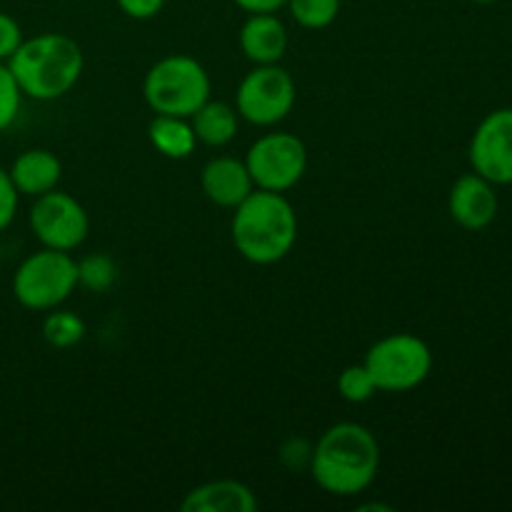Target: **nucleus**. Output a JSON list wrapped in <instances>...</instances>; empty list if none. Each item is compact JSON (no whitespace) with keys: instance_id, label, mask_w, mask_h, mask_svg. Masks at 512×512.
Here are the masks:
<instances>
[{"instance_id":"f257e3e1","label":"nucleus","mask_w":512,"mask_h":512,"mask_svg":"<svg viewBox=\"0 0 512 512\" xmlns=\"http://www.w3.org/2000/svg\"><path fill=\"white\" fill-rule=\"evenodd\" d=\"M380 470V445L373 430L360 423H338L313 445L310 475L325 493L353 498L373 485Z\"/></svg>"},{"instance_id":"f03ea898","label":"nucleus","mask_w":512,"mask_h":512,"mask_svg":"<svg viewBox=\"0 0 512 512\" xmlns=\"http://www.w3.org/2000/svg\"><path fill=\"white\" fill-rule=\"evenodd\" d=\"M233 245L248 263L275 265L288 258L298 240V213L285 193L255 188L230 223Z\"/></svg>"},{"instance_id":"7ed1b4c3","label":"nucleus","mask_w":512,"mask_h":512,"mask_svg":"<svg viewBox=\"0 0 512 512\" xmlns=\"http://www.w3.org/2000/svg\"><path fill=\"white\" fill-rule=\"evenodd\" d=\"M8 68L13 70L25 98L48 103L63 98L78 85L85 58L70 35L40 33L20 43L10 55Z\"/></svg>"},{"instance_id":"20e7f679","label":"nucleus","mask_w":512,"mask_h":512,"mask_svg":"<svg viewBox=\"0 0 512 512\" xmlns=\"http://www.w3.org/2000/svg\"><path fill=\"white\" fill-rule=\"evenodd\" d=\"M210 75L190 55H165L145 73L143 98L155 115L190 118L210 98Z\"/></svg>"},{"instance_id":"39448f33","label":"nucleus","mask_w":512,"mask_h":512,"mask_svg":"<svg viewBox=\"0 0 512 512\" xmlns=\"http://www.w3.org/2000/svg\"><path fill=\"white\" fill-rule=\"evenodd\" d=\"M78 288V260L70 253L40 248L13 273V295L25 310L48 313L60 308Z\"/></svg>"},{"instance_id":"423d86ee","label":"nucleus","mask_w":512,"mask_h":512,"mask_svg":"<svg viewBox=\"0 0 512 512\" xmlns=\"http://www.w3.org/2000/svg\"><path fill=\"white\" fill-rule=\"evenodd\" d=\"M363 365L383 393H410L428 380L433 350L413 333H393L370 345Z\"/></svg>"},{"instance_id":"0eeeda50","label":"nucleus","mask_w":512,"mask_h":512,"mask_svg":"<svg viewBox=\"0 0 512 512\" xmlns=\"http://www.w3.org/2000/svg\"><path fill=\"white\" fill-rule=\"evenodd\" d=\"M295 98L298 88L293 75L283 65H253V70L240 80L235 110L245 123L255 128H273L293 113Z\"/></svg>"},{"instance_id":"6e6552de","label":"nucleus","mask_w":512,"mask_h":512,"mask_svg":"<svg viewBox=\"0 0 512 512\" xmlns=\"http://www.w3.org/2000/svg\"><path fill=\"white\" fill-rule=\"evenodd\" d=\"M245 165L258 190L288 193L308 170V148L295 133L273 130L255 140L245 155Z\"/></svg>"},{"instance_id":"1a4fd4ad","label":"nucleus","mask_w":512,"mask_h":512,"mask_svg":"<svg viewBox=\"0 0 512 512\" xmlns=\"http://www.w3.org/2000/svg\"><path fill=\"white\" fill-rule=\"evenodd\" d=\"M28 223L35 240L43 248L63 250V253L78 250L90 233L88 210L73 195L58 188L33 198V205L28 210Z\"/></svg>"},{"instance_id":"9d476101","label":"nucleus","mask_w":512,"mask_h":512,"mask_svg":"<svg viewBox=\"0 0 512 512\" xmlns=\"http://www.w3.org/2000/svg\"><path fill=\"white\" fill-rule=\"evenodd\" d=\"M470 168L493 185H512V108L485 115L468 148Z\"/></svg>"},{"instance_id":"9b49d317","label":"nucleus","mask_w":512,"mask_h":512,"mask_svg":"<svg viewBox=\"0 0 512 512\" xmlns=\"http://www.w3.org/2000/svg\"><path fill=\"white\" fill-rule=\"evenodd\" d=\"M448 213L463 230H485L498 215L495 185L478 173L460 175L448 193Z\"/></svg>"},{"instance_id":"f8f14e48","label":"nucleus","mask_w":512,"mask_h":512,"mask_svg":"<svg viewBox=\"0 0 512 512\" xmlns=\"http://www.w3.org/2000/svg\"><path fill=\"white\" fill-rule=\"evenodd\" d=\"M200 188L203 195L218 208H238L245 198L255 190L253 178L248 173L245 160L233 155H220L208 160L200 170Z\"/></svg>"},{"instance_id":"ddd939ff","label":"nucleus","mask_w":512,"mask_h":512,"mask_svg":"<svg viewBox=\"0 0 512 512\" xmlns=\"http://www.w3.org/2000/svg\"><path fill=\"white\" fill-rule=\"evenodd\" d=\"M238 43L253 65L280 63L288 53V28L275 13H250L240 28Z\"/></svg>"},{"instance_id":"4468645a","label":"nucleus","mask_w":512,"mask_h":512,"mask_svg":"<svg viewBox=\"0 0 512 512\" xmlns=\"http://www.w3.org/2000/svg\"><path fill=\"white\" fill-rule=\"evenodd\" d=\"M10 180L18 188L20 198H38V195L50 193L63 180V163L55 153L45 148L23 150L13 165L8 168Z\"/></svg>"},{"instance_id":"2eb2a0df","label":"nucleus","mask_w":512,"mask_h":512,"mask_svg":"<svg viewBox=\"0 0 512 512\" xmlns=\"http://www.w3.org/2000/svg\"><path fill=\"white\" fill-rule=\"evenodd\" d=\"M183 512H255L258 498L240 480H210L190 490L180 503Z\"/></svg>"},{"instance_id":"dca6fc26","label":"nucleus","mask_w":512,"mask_h":512,"mask_svg":"<svg viewBox=\"0 0 512 512\" xmlns=\"http://www.w3.org/2000/svg\"><path fill=\"white\" fill-rule=\"evenodd\" d=\"M190 123H193L198 143L208 145V148H223V145L233 143L238 135L240 115L235 105L208 98L190 115Z\"/></svg>"},{"instance_id":"f3484780","label":"nucleus","mask_w":512,"mask_h":512,"mask_svg":"<svg viewBox=\"0 0 512 512\" xmlns=\"http://www.w3.org/2000/svg\"><path fill=\"white\" fill-rule=\"evenodd\" d=\"M148 138L150 145L170 160L190 158L198 148L190 118H178V115H155L148 125Z\"/></svg>"},{"instance_id":"a211bd4d","label":"nucleus","mask_w":512,"mask_h":512,"mask_svg":"<svg viewBox=\"0 0 512 512\" xmlns=\"http://www.w3.org/2000/svg\"><path fill=\"white\" fill-rule=\"evenodd\" d=\"M85 323L80 315H75L73 310H60L53 308L48 310L43 320V340L55 350H68L75 348L78 343H83L85 338Z\"/></svg>"},{"instance_id":"6ab92c4d","label":"nucleus","mask_w":512,"mask_h":512,"mask_svg":"<svg viewBox=\"0 0 512 512\" xmlns=\"http://www.w3.org/2000/svg\"><path fill=\"white\" fill-rule=\"evenodd\" d=\"M118 280V265L108 253H93L78 260V288L90 293H108Z\"/></svg>"},{"instance_id":"aec40b11","label":"nucleus","mask_w":512,"mask_h":512,"mask_svg":"<svg viewBox=\"0 0 512 512\" xmlns=\"http://www.w3.org/2000/svg\"><path fill=\"white\" fill-rule=\"evenodd\" d=\"M295 23L305 30H323L335 23L340 13V0H288Z\"/></svg>"},{"instance_id":"412c9836","label":"nucleus","mask_w":512,"mask_h":512,"mask_svg":"<svg viewBox=\"0 0 512 512\" xmlns=\"http://www.w3.org/2000/svg\"><path fill=\"white\" fill-rule=\"evenodd\" d=\"M338 393L340 398L348 400V403L360 405V403H368V400L378 393V388H375L368 368L360 363V365H348V368L338 375Z\"/></svg>"},{"instance_id":"4be33fe9","label":"nucleus","mask_w":512,"mask_h":512,"mask_svg":"<svg viewBox=\"0 0 512 512\" xmlns=\"http://www.w3.org/2000/svg\"><path fill=\"white\" fill-rule=\"evenodd\" d=\"M23 98L25 95L15 80L13 70L8 68V63H0V133H5L18 120Z\"/></svg>"},{"instance_id":"5701e85b","label":"nucleus","mask_w":512,"mask_h":512,"mask_svg":"<svg viewBox=\"0 0 512 512\" xmlns=\"http://www.w3.org/2000/svg\"><path fill=\"white\" fill-rule=\"evenodd\" d=\"M18 205H20L18 188H15L13 180H10L8 170L0 168V233L13 225L15 215H18Z\"/></svg>"},{"instance_id":"b1692460","label":"nucleus","mask_w":512,"mask_h":512,"mask_svg":"<svg viewBox=\"0 0 512 512\" xmlns=\"http://www.w3.org/2000/svg\"><path fill=\"white\" fill-rule=\"evenodd\" d=\"M23 30L20 23L8 13H0V63H8L10 55L23 43Z\"/></svg>"},{"instance_id":"393cba45","label":"nucleus","mask_w":512,"mask_h":512,"mask_svg":"<svg viewBox=\"0 0 512 512\" xmlns=\"http://www.w3.org/2000/svg\"><path fill=\"white\" fill-rule=\"evenodd\" d=\"M280 458H283V463L288 465V468L293 470H300L308 465L310 468V458H313V445L305 443V440H288V443L283 445V450H280Z\"/></svg>"},{"instance_id":"a878e982","label":"nucleus","mask_w":512,"mask_h":512,"mask_svg":"<svg viewBox=\"0 0 512 512\" xmlns=\"http://www.w3.org/2000/svg\"><path fill=\"white\" fill-rule=\"evenodd\" d=\"M118 8L133 20H150L163 10L165 0H115Z\"/></svg>"},{"instance_id":"bb28decb","label":"nucleus","mask_w":512,"mask_h":512,"mask_svg":"<svg viewBox=\"0 0 512 512\" xmlns=\"http://www.w3.org/2000/svg\"><path fill=\"white\" fill-rule=\"evenodd\" d=\"M288 0H235L238 8H243L245 13H278L280 8H285Z\"/></svg>"},{"instance_id":"cd10ccee","label":"nucleus","mask_w":512,"mask_h":512,"mask_svg":"<svg viewBox=\"0 0 512 512\" xmlns=\"http://www.w3.org/2000/svg\"><path fill=\"white\" fill-rule=\"evenodd\" d=\"M360 510H383V512H393V508L390 505H380V503H370V505H363Z\"/></svg>"},{"instance_id":"c85d7f7f","label":"nucleus","mask_w":512,"mask_h":512,"mask_svg":"<svg viewBox=\"0 0 512 512\" xmlns=\"http://www.w3.org/2000/svg\"><path fill=\"white\" fill-rule=\"evenodd\" d=\"M473 3H478V5H493V3H498V0H473Z\"/></svg>"}]
</instances>
